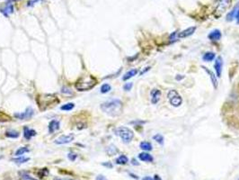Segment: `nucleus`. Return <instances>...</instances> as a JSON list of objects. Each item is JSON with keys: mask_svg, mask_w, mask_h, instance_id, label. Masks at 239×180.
<instances>
[{"mask_svg": "<svg viewBox=\"0 0 239 180\" xmlns=\"http://www.w3.org/2000/svg\"><path fill=\"white\" fill-rule=\"evenodd\" d=\"M36 135V132L34 131V130H32V129H31V128H29V127H27L25 126V128H24V137L26 139V140H31V139L32 138V137H34Z\"/></svg>", "mask_w": 239, "mask_h": 180, "instance_id": "obj_11", "label": "nucleus"}, {"mask_svg": "<svg viewBox=\"0 0 239 180\" xmlns=\"http://www.w3.org/2000/svg\"><path fill=\"white\" fill-rule=\"evenodd\" d=\"M58 102V99L52 95H43L38 98V104L40 105V109H45L47 106Z\"/></svg>", "mask_w": 239, "mask_h": 180, "instance_id": "obj_4", "label": "nucleus"}, {"mask_svg": "<svg viewBox=\"0 0 239 180\" xmlns=\"http://www.w3.org/2000/svg\"><path fill=\"white\" fill-rule=\"evenodd\" d=\"M132 164L133 165H136V166H138V163L137 162V160H136V159H132Z\"/></svg>", "mask_w": 239, "mask_h": 180, "instance_id": "obj_42", "label": "nucleus"}, {"mask_svg": "<svg viewBox=\"0 0 239 180\" xmlns=\"http://www.w3.org/2000/svg\"><path fill=\"white\" fill-rule=\"evenodd\" d=\"M167 97H168L169 102L171 103V105H173V106H175V107L180 106L182 105V103H183L182 97H180V95L175 90H170Z\"/></svg>", "mask_w": 239, "mask_h": 180, "instance_id": "obj_5", "label": "nucleus"}, {"mask_svg": "<svg viewBox=\"0 0 239 180\" xmlns=\"http://www.w3.org/2000/svg\"><path fill=\"white\" fill-rule=\"evenodd\" d=\"M196 30V27L195 26H192V27H189L182 31L181 33H178V38H185V37H188L192 34H193V33L195 32Z\"/></svg>", "mask_w": 239, "mask_h": 180, "instance_id": "obj_8", "label": "nucleus"}, {"mask_svg": "<svg viewBox=\"0 0 239 180\" xmlns=\"http://www.w3.org/2000/svg\"><path fill=\"white\" fill-rule=\"evenodd\" d=\"M236 18H237V24H239V10L237 11V14H236Z\"/></svg>", "mask_w": 239, "mask_h": 180, "instance_id": "obj_40", "label": "nucleus"}, {"mask_svg": "<svg viewBox=\"0 0 239 180\" xmlns=\"http://www.w3.org/2000/svg\"><path fill=\"white\" fill-rule=\"evenodd\" d=\"M103 165L104 167H110V168L112 167V165L111 163H109V162H108V163H103Z\"/></svg>", "mask_w": 239, "mask_h": 180, "instance_id": "obj_37", "label": "nucleus"}, {"mask_svg": "<svg viewBox=\"0 0 239 180\" xmlns=\"http://www.w3.org/2000/svg\"><path fill=\"white\" fill-rule=\"evenodd\" d=\"M209 39L211 40L213 42H216V41H218L220 38H221V33L219 30H213L212 32L210 33V34L208 35Z\"/></svg>", "mask_w": 239, "mask_h": 180, "instance_id": "obj_15", "label": "nucleus"}, {"mask_svg": "<svg viewBox=\"0 0 239 180\" xmlns=\"http://www.w3.org/2000/svg\"><path fill=\"white\" fill-rule=\"evenodd\" d=\"M154 180H162V178H160L159 176H157V175H156L155 177H154V178H153Z\"/></svg>", "mask_w": 239, "mask_h": 180, "instance_id": "obj_39", "label": "nucleus"}, {"mask_svg": "<svg viewBox=\"0 0 239 180\" xmlns=\"http://www.w3.org/2000/svg\"><path fill=\"white\" fill-rule=\"evenodd\" d=\"M40 1H42V0H29V1L27 2V6L31 7V6H34L35 4H37L38 2H40Z\"/></svg>", "mask_w": 239, "mask_h": 180, "instance_id": "obj_34", "label": "nucleus"}, {"mask_svg": "<svg viewBox=\"0 0 239 180\" xmlns=\"http://www.w3.org/2000/svg\"><path fill=\"white\" fill-rule=\"evenodd\" d=\"M202 69H204V70L209 74L210 79H211V82H212L213 86H214V88L216 89V88L218 87V79H217V76H215V74L213 73L212 71L210 70L209 69H207L206 67H202Z\"/></svg>", "mask_w": 239, "mask_h": 180, "instance_id": "obj_16", "label": "nucleus"}, {"mask_svg": "<svg viewBox=\"0 0 239 180\" xmlns=\"http://www.w3.org/2000/svg\"><path fill=\"white\" fill-rule=\"evenodd\" d=\"M140 149L145 151H149L152 150V145L150 142H147V141H142L140 143Z\"/></svg>", "mask_w": 239, "mask_h": 180, "instance_id": "obj_22", "label": "nucleus"}, {"mask_svg": "<svg viewBox=\"0 0 239 180\" xmlns=\"http://www.w3.org/2000/svg\"><path fill=\"white\" fill-rule=\"evenodd\" d=\"M215 59V53L214 52H206L204 55H203V60L209 62V61H211Z\"/></svg>", "mask_w": 239, "mask_h": 180, "instance_id": "obj_25", "label": "nucleus"}, {"mask_svg": "<svg viewBox=\"0 0 239 180\" xmlns=\"http://www.w3.org/2000/svg\"><path fill=\"white\" fill-rule=\"evenodd\" d=\"M53 180H73V179H65V178H55Z\"/></svg>", "mask_w": 239, "mask_h": 180, "instance_id": "obj_44", "label": "nucleus"}, {"mask_svg": "<svg viewBox=\"0 0 239 180\" xmlns=\"http://www.w3.org/2000/svg\"><path fill=\"white\" fill-rule=\"evenodd\" d=\"M112 89V86L109 85V84H104L102 86H101V93L103 94H106L108 92H110Z\"/></svg>", "mask_w": 239, "mask_h": 180, "instance_id": "obj_28", "label": "nucleus"}, {"mask_svg": "<svg viewBox=\"0 0 239 180\" xmlns=\"http://www.w3.org/2000/svg\"><path fill=\"white\" fill-rule=\"evenodd\" d=\"M61 93H62V94H66V95H72V94H73V92L71 91V89L68 88V87H66V86H64V87L61 88Z\"/></svg>", "mask_w": 239, "mask_h": 180, "instance_id": "obj_32", "label": "nucleus"}, {"mask_svg": "<svg viewBox=\"0 0 239 180\" xmlns=\"http://www.w3.org/2000/svg\"><path fill=\"white\" fill-rule=\"evenodd\" d=\"M160 97H161V92H160V90L158 89H157V88H155V89H153L152 91H151V102H152V104H157L158 103V101H159Z\"/></svg>", "mask_w": 239, "mask_h": 180, "instance_id": "obj_12", "label": "nucleus"}, {"mask_svg": "<svg viewBox=\"0 0 239 180\" xmlns=\"http://www.w3.org/2000/svg\"><path fill=\"white\" fill-rule=\"evenodd\" d=\"M96 84V79L92 76H83L77 81L75 86L78 91H88L92 89Z\"/></svg>", "mask_w": 239, "mask_h": 180, "instance_id": "obj_2", "label": "nucleus"}, {"mask_svg": "<svg viewBox=\"0 0 239 180\" xmlns=\"http://www.w3.org/2000/svg\"><path fill=\"white\" fill-rule=\"evenodd\" d=\"M6 136L8 137V138L16 139L19 137V132H16V131H13V130H10V131H7L6 132Z\"/></svg>", "mask_w": 239, "mask_h": 180, "instance_id": "obj_23", "label": "nucleus"}, {"mask_svg": "<svg viewBox=\"0 0 239 180\" xmlns=\"http://www.w3.org/2000/svg\"><path fill=\"white\" fill-rule=\"evenodd\" d=\"M74 134H68V135H62L60 136L59 138H58L56 140H55V143L56 144H59V145H61V144H67V143H70L72 140H74Z\"/></svg>", "mask_w": 239, "mask_h": 180, "instance_id": "obj_7", "label": "nucleus"}, {"mask_svg": "<svg viewBox=\"0 0 239 180\" xmlns=\"http://www.w3.org/2000/svg\"><path fill=\"white\" fill-rule=\"evenodd\" d=\"M74 107H75V104H73V103H67L66 105H62V106L60 107V109H61L62 111H71Z\"/></svg>", "mask_w": 239, "mask_h": 180, "instance_id": "obj_26", "label": "nucleus"}, {"mask_svg": "<svg viewBox=\"0 0 239 180\" xmlns=\"http://www.w3.org/2000/svg\"><path fill=\"white\" fill-rule=\"evenodd\" d=\"M142 180H154L152 178H150V177H146V178H144Z\"/></svg>", "mask_w": 239, "mask_h": 180, "instance_id": "obj_43", "label": "nucleus"}, {"mask_svg": "<svg viewBox=\"0 0 239 180\" xmlns=\"http://www.w3.org/2000/svg\"><path fill=\"white\" fill-rule=\"evenodd\" d=\"M239 10V4H237L234 8H233V10L231 11V12H229L228 14H226V20L228 21V22H230V21H232L234 18H236V14L237 13V11Z\"/></svg>", "mask_w": 239, "mask_h": 180, "instance_id": "obj_17", "label": "nucleus"}, {"mask_svg": "<svg viewBox=\"0 0 239 180\" xmlns=\"http://www.w3.org/2000/svg\"><path fill=\"white\" fill-rule=\"evenodd\" d=\"M138 159L141 161H145V162H152L153 161V157L146 152H142L138 155Z\"/></svg>", "mask_w": 239, "mask_h": 180, "instance_id": "obj_18", "label": "nucleus"}, {"mask_svg": "<svg viewBox=\"0 0 239 180\" xmlns=\"http://www.w3.org/2000/svg\"><path fill=\"white\" fill-rule=\"evenodd\" d=\"M149 69H150V67H146V68H145V69H144L143 71H141V72H140V75H143V74H144L145 72H146V71H148Z\"/></svg>", "mask_w": 239, "mask_h": 180, "instance_id": "obj_38", "label": "nucleus"}, {"mask_svg": "<svg viewBox=\"0 0 239 180\" xmlns=\"http://www.w3.org/2000/svg\"><path fill=\"white\" fill-rule=\"evenodd\" d=\"M106 151L110 156H113V155H115L116 153H118L119 151H118V149H117L114 145H110V146L107 148Z\"/></svg>", "mask_w": 239, "mask_h": 180, "instance_id": "obj_24", "label": "nucleus"}, {"mask_svg": "<svg viewBox=\"0 0 239 180\" xmlns=\"http://www.w3.org/2000/svg\"><path fill=\"white\" fill-rule=\"evenodd\" d=\"M67 158H68L69 160H71V161H75V160L77 159V158H78V155L74 152H69L68 153V155H67Z\"/></svg>", "mask_w": 239, "mask_h": 180, "instance_id": "obj_31", "label": "nucleus"}, {"mask_svg": "<svg viewBox=\"0 0 239 180\" xmlns=\"http://www.w3.org/2000/svg\"><path fill=\"white\" fill-rule=\"evenodd\" d=\"M60 124L58 120H52L50 122L49 124V132L50 133H54L56 131H58L59 129Z\"/></svg>", "mask_w": 239, "mask_h": 180, "instance_id": "obj_14", "label": "nucleus"}, {"mask_svg": "<svg viewBox=\"0 0 239 180\" xmlns=\"http://www.w3.org/2000/svg\"><path fill=\"white\" fill-rule=\"evenodd\" d=\"M30 151H29V149L26 148V147H22V148H19L16 151H15V156H17V157H19V156H22V155H24L25 153L29 152Z\"/></svg>", "mask_w": 239, "mask_h": 180, "instance_id": "obj_27", "label": "nucleus"}, {"mask_svg": "<svg viewBox=\"0 0 239 180\" xmlns=\"http://www.w3.org/2000/svg\"><path fill=\"white\" fill-rule=\"evenodd\" d=\"M101 109L108 115L116 117L122 113V103L119 99H112L103 103L101 105Z\"/></svg>", "mask_w": 239, "mask_h": 180, "instance_id": "obj_1", "label": "nucleus"}, {"mask_svg": "<svg viewBox=\"0 0 239 180\" xmlns=\"http://www.w3.org/2000/svg\"><path fill=\"white\" fill-rule=\"evenodd\" d=\"M20 177H21V178H22L23 180H37L36 178L31 177L30 175H28V174L25 173V172H22V173H20Z\"/></svg>", "mask_w": 239, "mask_h": 180, "instance_id": "obj_29", "label": "nucleus"}, {"mask_svg": "<svg viewBox=\"0 0 239 180\" xmlns=\"http://www.w3.org/2000/svg\"><path fill=\"white\" fill-rule=\"evenodd\" d=\"M0 159H2V157H0Z\"/></svg>", "mask_w": 239, "mask_h": 180, "instance_id": "obj_46", "label": "nucleus"}, {"mask_svg": "<svg viewBox=\"0 0 239 180\" xmlns=\"http://www.w3.org/2000/svg\"><path fill=\"white\" fill-rule=\"evenodd\" d=\"M182 79H184L183 76H181V75H177V77H176V79H177V80H181Z\"/></svg>", "mask_w": 239, "mask_h": 180, "instance_id": "obj_41", "label": "nucleus"}, {"mask_svg": "<svg viewBox=\"0 0 239 180\" xmlns=\"http://www.w3.org/2000/svg\"><path fill=\"white\" fill-rule=\"evenodd\" d=\"M0 12L5 16H8L10 14L13 13V6L11 3H7L6 6H5L3 8H0Z\"/></svg>", "mask_w": 239, "mask_h": 180, "instance_id": "obj_10", "label": "nucleus"}, {"mask_svg": "<svg viewBox=\"0 0 239 180\" xmlns=\"http://www.w3.org/2000/svg\"><path fill=\"white\" fill-rule=\"evenodd\" d=\"M238 180H239V179H238Z\"/></svg>", "mask_w": 239, "mask_h": 180, "instance_id": "obj_47", "label": "nucleus"}, {"mask_svg": "<svg viewBox=\"0 0 239 180\" xmlns=\"http://www.w3.org/2000/svg\"><path fill=\"white\" fill-rule=\"evenodd\" d=\"M7 3H11V2H14V1H17V0H6Z\"/></svg>", "mask_w": 239, "mask_h": 180, "instance_id": "obj_45", "label": "nucleus"}, {"mask_svg": "<svg viewBox=\"0 0 239 180\" xmlns=\"http://www.w3.org/2000/svg\"><path fill=\"white\" fill-rule=\"evenodd\" d=\"M230 2H231V0H219V3H218L217 10H218L220 13L224 12L225 10L227 9V7L229 6Z\"/></svg>", "mask_w": 239, "mask_h": 180, "instance_id": "obj_13", "label": "nucleus"}, {"mask_svg": "<svg viewBox=\"0 0 239 180\" xmlns=\"http://www.w3.org/2000/svg\"><path fill=\"white\" fill-rule=\"evenodd\" d=\"M96 180H107V179L104 176H103V175H99V176L96 177Z\"/></svg>", "mask_w": 239, "mask_h": 180, "instance_id": "obj_36", "label": "nucleus"}, {"mask_svg": "<svg viewBox=\"0 0 239 180\" xmlns=\"http://www.w3.org/2000/svg\"><path fill=\"white\" fill-rule=\"evenodd\" d=\"M46 174H48V170H47V168H43V169H41L40 171L39 176H40V178H42V177H44Z\"/></svg>", "mask_w": 239, "mask_h": 180, "instance_id": "obj_35", "label": "nucleus"}, {"mask_svg": "<svg viewBox=\"0 0 239 180\" xmlns=\"http://www.w3.org/2000/svg\"><path fill=\"white\" fill-rule=\"evenodd\" d=\"M137 73H138V69H131V70L128 71L126 74H124V76L122 77V79H123V80H128V79H130L133 78L134 76H136Z\"/></svg>", "mask_w": 239, "mask_h": 180, "instance_id": "obj_19", "label": "nucleus"}, {"mask_svg": "<svg viewBox=\"0 0 239 180\" xmlns=\"http://www.w3.org/2000/svg\"><path fill=\"white\" fill-rule=\"evenodd\" d=\"M115 134L120 136V139L122 140V141L125 143L131 142L134 137V133L132 131L131 129H129L127 127H123V126L119 127L115 130Z\"/></svg>", "mask_w": 239, "mask_h": 180, "instance_id": "obj_3", "label": "nucleus"}, {"mask_svg": "<svg viewBox=\"0 0 239 180\" xmlns=\"http://www.w3.org/2000/svg\"><path fill=\"white\" fill-rule=\"evenodd\" d=\"M132 86H133L132 83H126L124 86H123V89H124L125 91H130V90H131Z\"/></svg>", "mask_w": 239, "mask_h": 180, "instance_id": "obj_33", "label": "nucleus"}, {"mask_svg": "<svg viewBox=\"0 0 239 180\" xmlns=\"http://www.w3.org/2000/svg\"><path fill=\"white\" fill-rule=\"evenodd\" d=\"M222 67H223V59H222L221 57H218V59H216V62H215V69H216L218 77L221 76Z\"/></svg>", "mask_w": 239, "mask_h": 180, "instance_id": "obj_9", "label": "nucleus"}, {"mask_svg": "<svg viewBox=\"0 0 239 180\" xmlns=\"http://www.w3.org/2000/svg\"><path fill=\"white\" fill-rule=\"evenodd\" d=\"M129 161L128 158L125 155H120L119 158H117L116 159V164L118 165H125L127 164V162Z\"/></svg>", "mask_w": 239, "mask_h": 180, "instance_id": "obj_21", "label": "nucleus"}, {"mask_svg": "<svg viewBox=\"0 0 239 180\" xmlns=\"http://www.w3.org/2000/svg\"><path fill=\"white\" fill-rule=\"evenodd\" d=\"M153 139L157 142V143H159V144H163L164 143V137L162 136V135H160V134H156Z\"/></svg>", "mask_w": 239, "mask_h": 180, "instance_id": "obj_30", "label": "nucleus"}, {"mask_svg": "<svg viewBox=\"0 0 239 180\" xmlns=\"http://www.w3.org/2000/svg\"><path fill=\"white\" fill-rule=\"evenodd\" d=\"M33 113H34L33 109L32 107H28L23 113H15L14 117L19 120H29L33 116Z\"/></svg>", "mask_w": 239, "mask_h": 180, "instance_id": "obj_6", "label": "nucleus"}, {"mask_svg": "<svg viewBox=\"0 0 239 180\" xmlns=\"http://www.w3.org/2000/svg\"><path fill=\"white\" fill-rule=\"evenodd\" d=\"M12 160H13L14 163L20 165V164H25V163L28 162V161L30 160V159H29V158H26V157H24V156H19L18 158L13 159Z\"/></svg>", "mask_w": 239, "mask_h": 180, "instance_id": "obj_20", "label": "nucleus"}]
</instances>
